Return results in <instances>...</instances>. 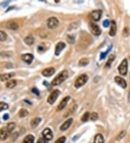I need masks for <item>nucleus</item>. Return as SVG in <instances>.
I'll list each match as a JSON object with an SVG mask.
<instances>
[{"instance_id": "nucleus-1", "label": "nucleus", "mask_w": 130, "mask_h": 143, "mask_svg": "<svg viewBox=\"0 0 130 143\" xmlns=\"http://www.w3.org/2000/svg\"><path fill=\"white\" fill-rule=\"evenodd\" d=\"M68 76V72H67V70L62 71V72H61L52 80L51 85H52L53 86H57V85H61L64 81L66 80L67 79Z\"/></svg>"}, {"instance_id": "nucleus-2", "label": "nucleus", "mask_w": 130, "mask_h": 143, "mask_svg": "<svg viewBox=\"0 0 130 143\" xmlns=\"http://www.w3.org/2000/svg\"><path fill=\"white\" fill-rule=\"evenodd\" d=\"M87 80H88V77H87V75H85V74L80 75V77H78L76 79L75 82H74V87H76V88L81 87L86 83Z\"/></svg>"}, {"instance_id": "nucleus-3", "label": "nucleus", "mask_w": 130, "mask_h": 143, "mask_svg": "<svg viewBox=\"0 0 130 143\" xmlns=\"http://www.w3.org/2000/svg\"><path fill=\"white\" fill-rule=\"evenodd\" d=\"M118 72L120 73V75L122 76H125L127 74V71H128V62H127V59H124L123 61L121 62V64L118 66Z\"/></svg>"}, {"instance_id": "nucleus-4", "label": "nucleus", "mask_w": 130, "mask_h": 143, "mask_svg": "<svg viewBox=\"0 0 130 143\" xmlns=\"http://www.w3.org/2000/svg\"><path fill=\"white\" fill-rule=\"evenodd\" d=\"M59 94H60V91H59V90H54L49 95L48 99H47V102H48L49 104H51V105L54 104V102L56 101V100L58 98Z\"/></svg>"}, {"instance_id": "nucleus-5", "label": "nucleus", "mask_w": 130, "mask_h": 143, "mask_svg": "<svg viewBox=\"0 0 130 143\" xmlns=\"http://www.w3.org/2000/svg\"><path fill=\"white\" fill-rule=\"evenodd\" d=\"M59 25V20L56 18H50L47 20V26L49 29H55L56 27Z\"/></svg>"}, {"instance_id": "nucleus-6", "label": "nucleus", "mask_w": 130, "mask_h": 143, "mask_svg": "<svg viewBox=\"0 0 130 143\" xmlns=\"http://www.w3.org/2000/svg\"><path fill=\"white\" fill-rule=\"evenodd\" d=\"M89 28H90V32L93 33L94 36H100V33H101V30L99 28V26L93 23H90L89 24Z\"/></svg>"}, {"instance_id": "nucleus-7", "label": "nucleus", "mask_w": 130, "mask_h": 143, "mask_svg": "<svg viewBox=\"0 0 130 143\" xmlns=\"http://www.w3.org/2000/svg\"><path fill=\"white\" fill-rule=\"evenodd\" d=\"M42 135H43V138L45 139H46L47 141L51 140L53 139V132L49 128H46L42 131Z\"/></svg>"}, {"instance_id": "nucleus-8", "label": "nucleus", "mask_w": 130, "mask_h": 143, "mask_svg": "<svg viewBox=\"0 0 130 143\" xmlns=\"http://www.w3.org/2000/svg\"><path fill=\"white\" fill-rule=\"evenodd\" d=\"M102 15V11L100 10H93L90 14V18L93 21H98Z\"/></svg>"}, {"instance_id": "nucleus-9", "label": "nucleus", "mask_w": 130, "mask_h": 143, "mask_svg": "<svg viewBox=\"0 0 130 143\" xmlns=\"http://www.w3.org/2000/svg\"><path fill=\"white\" fill-rule=\"evenodd\" d=\"M70 99V97L69 96H67V97H65L64 99H62V100L60 102V103L57 106V108H56V110L58 111H62L66 106H67V103H68L69 100Z\"/></svg>"}, {"instance_id": "nucleus-10", "label": "nucleus", "mask_w": 130, "mask_h": 143, "mask_svg": "<svg viewBox=\"0 0 130 143\" xmlns=\"http://www.w3.org/2000/svg\"><path fill=\"white\" fill-rule=\"evenodd\" d=\"M10 132L8 131L7 127H2L1 129H0V139L1 140H5L7 139L9 135H10Z\"/></svg>"}, {"instance_id": "nucleus-11", "label": "nucleus", "mask_w": 130, "mask_h": 143, "mask_svg": "<svg viewBox=\"0 0 130 143\" xmlns=\"http://www.w3.org/2000/svg\"><path fill=\"white\" fill-rule=\"evenodd\" d=\"M114 80H115L116 83L118 84L119 86H121L122 88H126V86H127L126 82V80H124V78H122V77H119V76H116V77L114 78Z\"/></svg>"}, {"instance_id": "nucleus-12", "label": "nucleus", "mask_w": 130, "mask_h": 143, "mask_svg": "<svg viewBox=\"0 0 130 143\" xmlns=\"http://www.w3.org/2000/svg\"><path fill=\"white\" fill-rule=\"evenodd\" d=\"M55 73V69L54 67H48L42 71V75L44 77H50Z\"/></svg>"}, {"instance_id": "nucleus-13", "label": "nucleus", "mask_w": 130, "mask_h": 143, "mask_svg": "<svg viewBox=\"0 0 130 143\" xmlns=\"http://www.w3.org/2000/svg\"><path fill=\"white\" fill-rule=\"evenodd\" d=\"M65 46H66V44L64 42H59L56 44V48H55V55L59 56L60 54L61 51L65 48Z\"/></svg>"}, {"instance_id": "nucleus-14", "label": "nucleus", "mask_w": 130, "mask_h": 143, "mask_svg": "<svg viewBox=\"0 0 130 143\" xmlns=\"http://www.w3.org/2000/svg\"><path fill=\"white\" fill-rule=\"evenodd\" d=\"M23 61H24L25 63L27 64H31L33 60V55L31 54H23L21 56Z\"/></svg>"}, {"instance_id": "nucleus-15", "label": "nucleus", "mask_w": 130, "mask_h": 143, "mask_svg": "<svg viewBox=\"0 0 130 143\" xmlns=\"http://www.w3.org/2000/svg\"><path fill=\"white\" fill-rule=\"evenodd\" d=\"M72 121H73V119H72V118H69L68 120H67V121L60 126V130L62 131L67 130L69 128V126L72 124Z\"/></svg>"}, {"instance_id": "nucleus-16", "label": "nucleus", "mask_w": 130, "mask_h": 143, "mask_svg": "<svg viewBox=\"0 0 130 143\" xmlns=\"http://www.w3.org/2000/svg\"><path fill=\"white\" fill-rule=\"evenodd\" d=\"M116 31H117V27H116V22L114 20H111V28H110V31H109V35L111 36H114L116 34Z\"/></svg>"}, {"instance_id": "nucleus-17", "label": "nucleus", "mask_w": 130, "mask_h": 143, "mask_svg": "<svg viewBox=\"0 0 130 143\" xmlns=\"http://www.w3.org/2000/svg\"><path fill=\"white\" fill-rule=\"evenodd\" d=\"M14 76H15V73L14 72L2 74V75H0V80H1V81H2V82L9 80L11 77H13Z\"/></svg>"}, {"instance_id": "nucleus-18", "label": "nucleus", "mask_w": 130, "mask_h": 143, "mask_svg": "<svg viewBox=\"0 0 130 143\" xmlns=\"http://www.w3.org/2000/svg\"><path fill=\"white\" fill-rule=\"evenodd\" d=\"M7 28L8 29H10V30H13V31H16L18 28V24L14 21H10V22H8L7 23Z\"/></svg>"}, {"instance_id": "nucleus-19", "label": "nucleus", "mask_w": 130, "mask_h": 143, "mask_svg": "<svg viewBox=\"0 0 130 143\" xmlns=\"http://www.w3.org/2000/svg\"><path fill=\"white\" fill-rule=\"evenodd\" d=\"M93 143H104V138L103 135L101 134H97L95 136Z\"/></svg>"}, {"instance_id": "nucleus-20", "label": "nucleus", "mask_w": 130, "mask_h": 143, "mask_svg": "<svg viewBox=\"0 0 130 143\" xmlns=\"http://www.w3.org/2000/svg\"><path fill=\"white\" fill-rule=\"evenodd\" d=\"M41 121V118H33L31 121V126L33 129L36 128L38 124H40V122Z\"/></svg>"}, {"instance_id": "nucleus-21", "label": "nucleus", "mask_w": 130, "mask_h": 143, "mask_svg": "<svg viewBox=\"0 0 130 143\" xmlns=\"http://www.w3.org/2000/svg\"><path fill=\"white\" fill-rule=\"evenodd\" d=\"M34 139H35V137L31 134H29L23 139L22 143H33L34 142Z\"/></svg>"}, {"instance_id": "nucleus-22", "label": "nucleus", "mask_w": 130, "mask_h": 143, "mask_svg": "<svg viewBox=\"0 0 130 143\" xmlns=\"http://www.w3.org/2000/svg\"><path fill=\"white\" fill-rule=\"evenodd\" d=\"M34 38L33 37V36H27V37L25 38V39H24V41H25V43L27 45H29V46H31V45H33V44H34Z\"/></svg>"}, {"instance_id": "nucleus-23", "label": "nucleus", "mask_w": 130, "mask_h": 143, "mask_svg": "<svg viewBox=\"0 0 130 143\" xmlns=\"http://www.w3.org/2000/svg\"><path fill=\"white\" fill-rule=\"evenodd\" d=\"M6 127L7 129V130H8V131L11 134V133L13 131V130L15 129L16 124H15V123H14V122H10V123L7 124V125L6 126Z\"/></svg>"}, {"instance_id": "nucleus-24", "label": "nucleus", "mask_w": 130, "mask_h": 143, "mask_svg": "<svg viewBox=\"0 0 130 143\" xmlns=\"http://www.w3.org/2000/svg\"><path fill=\"white\" fill-rule=\"evenodd\" d=\"M17 85V81L15 80H9L6 83V87L7 88H13Z\"/></svg>"}, {"instance_id": "nucleus-25", "label": "nucleus", "mask_w": 130, "mask_h": 143, "mask_svg": "<svg viewBox=\"0 0 130 143\" xmlns=\"http://www.w3.org/2000/svg\"><path fill=\"white\" fill-rule=\"evenodd\" d=\"M89 64V59L87 58H82L79 61V65L82 67H85Z\"/></svg>"}, {"instance_id": "nucleus-26", "label": "nucleus", "mask_w": 130, "mask_h": 143, "mask_svg": "<svg viewBox=\"0 0 130 143\" xmlns=\"http://www.w3.org/2000/svg\"><path fill=\"white\" fill-rule=\"evenodd\" d=\"M28 111L26 110V109H21V110H20V111L18 113V115L20 117H21V118H24L25 116H27L28 115Z\"/></svg>"}, {"instance_id": "nucleus-27", "label": "nucleus", "mask_w": 130, "mask_h": 143, "mask_svg": "<svg viewBox=\"0 0 130 143\" xmlns=\"http://www.w3.org/2000/svg\"><path fill=\"white\" fill-rule=\"evenodd\" d=\"M114 59H115V56L114 55H110L109 57H108V62L106 63V65H105V67H111V63L114 61Z\"/></svg>"}, {"instance_id": "nucleus-28", "label": "nucleus", "mask_w": 130, "mask_h": 143, "mask_svg": "<svg viewBox=\"0 0 130 143\" xmlns=\"http://www.w3.org/2000/svg\"><path fill=\"white\" fill-rule=\"evenodd\" d=\"M90 116V113H89V112H86V113H85L82 115V118H81V121H83V122H85V121H87L89 119Z\"/></svg>"}, {"instance_id": "nucleus-29", "label": "nucleus", "mask_w": 130, "mask_h": 143, "mask_svg": "<svg viewBox=\"0 0 130 143\" xmlns=\"http://www.w3.org/2000/svg\"><path fill=\"white\" fill-rule=\"evenodd\" d=\"M7 38V35L5 31H0V41H5Z\"/></svg>"}, {"instance_id": "nucleus-30", "label": "nucleus", "mask_w": 130, "mask_h": 143, "mask_svg": "<svg viewBox=\"0 0 130 143\" xmlns=\"http://www.w3.org/2000/svg\"><path fill=\"white\" fill-rule=\"evenodd\" d=\"M8 104L5 103V102H0V111H5L7 110L8 108Z\"/></svg>"}, {"instance_id": "nucleus-31", "label": "nucleus", "mask_w": 130, "mask_h": 143, "mask_svg": "<svg viewBox=\"0 0 130 143\" xmlns=\"http://www.w3.org/2000/svg\"><path fill=\"white\" fill-rule=\"evenodd\" d=\"M77 105H74V106H72V107L69 109V112H67V113L64 114V117H67V115H70V114H72V113H74V112L75 111V110L77 109Z\"/></svg>"}, {"instance_id": "nucleus-32", "label": "nucleus", "mask_w": 130, "mask_h": 143, "mask_svg": "<svg viewBox=\"0 0 130 143\" xmlns=\"http://www.w3.org/2000/svg\"><path fill=\"white\" fill-rule=\"evenodd\" d=\"M98 117V115L96 112H93L91 114H90V118L92 120V121H95L97 120V118Z\"/></svg>"}, {"instance_id": "nucleus-33", "label": "nucleus", "mask_w": 130, "mask_h": 143, "mask_svg": "<svg viewBox=\"0 0 130 143\" xmlns=\"http://www.w3.org/2000/svg\"><path fill=\"white\" fill-rule=\"evenodd\" d=\"M125 135H126V131H122L120 132V134L117 136L116 139H117V140H121L122 138H124Z\"/></svg>"}, {"instance_id": "nucleus-34", "label": "nucleus", "mask_w": 130, "mask_h": 143, "mask_svg": "<svg viewBox=\"0 0 130 143\" xmlns=\"http://www.w3.org/2000/svg\"><path fill=\"white\" fill-rule=\"evenodd\" d=\"M67 41H68L69 44H74V37L72 35H68V36H67Z\"/></svg>"}, {"instance_id": "nucleus-35", "label": "nucleus", "mask_w": 130, "mask_h": 143, "mask_svg": "<svg viewBox=\"0 0 130 143\" xmlns=\"http://www.w3.org/2000/svg\"><path fill=\"white\" fill-rule=\"evenodd\" d=\"M65 140H66V137H64V136H63V137H59L55 142V143H64L65 142Z\"/></svg>"}, {"instance_id": "nucleus-36", "label": "nucleus", "mask_w": 130, "mask_h": 143, "mask_svg": "<svg viewBox=\"0 0 130 143\" xmlns=\"http://www.w3.org/2000/svg\"><path fill=\"white\" fill-rule=\"evenodd\" d=\"M103 26H104L105 28H108L109 25H111V23H110V21H109L108 20H105L103 21Z\"/></svg>"}, {"instance_id": "nucleus-37", "label": "nucleus", "mask_w": 130, "mask_h": 143, "mask_svg": "<svg viewBox=\"0 0 130 143\" xmlns=\"http://www.w3.org/2000/svg\"><path fill=\"white\" fill-rule=\"evenodd\" d=\"M109 50H107L105 52L101 53V54H100V59H105V56H106V55H107V54H108V52L109 51Z\"/></svg>"}, {"instance_id": "nucleus-38", "label": "nucleus", "mask_w": 130, "mask_h": 143, "mask_svg": "<svg viewBox=\"0 0 130 143\" xmlns=\"http://www.w3.org/2000/svg\"><path fill=\"white\" fill-rule=\"evenodd\" d=\"M32 92L34 94H36V95H40V92H39V90H38L36 87H33V88L32 89Z\"/></svg>"}, {"instance_id": "nucleus-39", "label": "nucleus", "mask_w": 130, "mask_h": 143, "mask_svg": "<svg viewBox=\"0 0 130 143\" xmlns=\"http://www.w3.org/2000/svg\"><path fill=\"white\" fill-rule=\"evenodd\" d=\"M18 137V132H15V133H13V134H12V139H13V140L17 139Z\"/></svg>"}, {"instance_id": "nucleus-40", "label": "nucleus", "mask_w": 130, "mask_h": 143, "mask_svg": "<svg viewBox=\"0 0 130 143\" xmlns=\"http://www.w3.org/2000/svg\"><path fill=\"white\" fill-rule=\"evenodd\" d=\"M36 143H48V141L45 139L44 138H40Z\"/></svg>"}, {"instance_id": "nucleus-41", "label": "nucleus", "mask_w": 130, "mask_h": 143, "mask_svg": "<svg viewBox=\"0 0 130 143\" xmlns=\"http://www.w3.org/2000/svg\"><path fill=\"white\" fill-rule=\"evenodd\" d=\"M9 118V115L8 114H5L4 116H3V119L4 120H7Z\"/></svg>"}]
</instances>
